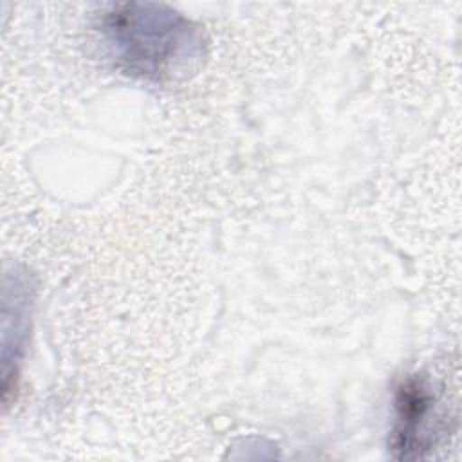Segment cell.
<instances>
[{"instance_id":"1","label":"cell","mask_w":462,"mask_h":462,"mask_svg":"<svg viewBox=\"0 0 462 462\" xmlns=\"http://www.w3.org/2000/svg\"><path fill=\"white\" fill-rule=\"evenodd\" d=\"M101 32L117 63L144 78H173L202 54L197 27L157 4L112 5L103 13Z\"/></svg>"}]
</instances>
